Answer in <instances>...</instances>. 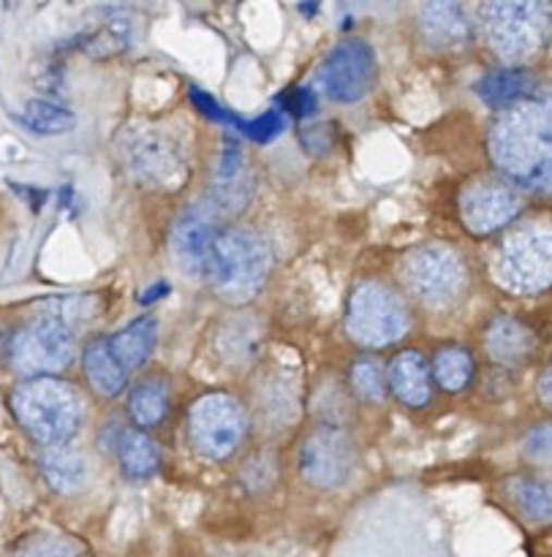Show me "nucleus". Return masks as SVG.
Returning a JSON list of instances; mask_svg holds the SVG:
<instances>
[{"instance_id": "12", "label": "nucleus", "mask_w": 552, "mask_h": 557, "mask_svg": "<svg viewBox=\"0 0 552 557\" xmlns=\"http://www.w3.org/2000/svg\"><path fill=\"white\" fill-rule=\"evenodd\" d=\"M354 471V446L343 430L321 428L299 449V473L319 490H335Z\"/></svg>"}, {"instance_id": "20", "label": "nucleus", "mask_w": 552, "mask_h": 557, "mask_svg": "<svg viewBox=\"0 0 552 557\" xmlns=\"http://www.w3.org/2000/svg\"><path fill=\"white\" fill-rule=\"evenodd\" d=\"M156 341H158V321L152 319V315H145V319H136L134 324L125 326V330L118 332L114 337H109V348H112L120 368L128 373V370L142 368V364L150 359L152 348H156Z\"/></svg>"}, {"instance_id": "7", "label": "nucleus", "mask_w": 552, "mask_h": 557, "mask_svg": "<svg viewBox=\"0 0 552 557\" xmlns=\"http://www.w3.org/2000/svg\"><path fill=\"white\" fill-rule=\"evenodd\" d=\"M346 330L359 346H390L412 330L406 302L379 281L359 283L348 299Z\"/></svg>"}, {"instance_id": "9", "label": "nucleus", "mask_w": 552, "mask_h": 557, "mask_svg": "<svg viewBox=\"0 0 552 557\" xmlns=\"http://www.w3.org/2000/svg\"><path fill=\"white\" fill-rule=\"evenodd\" d=\"M74 332L60 315L44 310L30 326L11 341V364L20 375L44 379L60 373L74 362Z\"/></svg>"}, {"instance_id": "36", "label": "nucleus", "mask_w": 552, "mask_h": 557, "mask_svg": "<svg viewBox=\"0 0 552 557\" xmlns=\"http://www.w3.org/2000/svg\"><path fill=\"white\" fill-rule=\"evenodd\" d=\"M169 292H172V288H169L167 283H156V286H152L150 292H145V294H142V305H150V302H156L158 297H167Z\"/></svg>"}, {"instance_id": "26", "label": "nucleus", "mask_w": 552, "mask_h": 557, "mask_svg": "<svg viewBox=\"0 0 552 557\" xmlns=\"http://www.w3.org/2000/svg\"><path fill=\"white\" fill-rule=\"evenodd\" d=\"M510 495L533 522H552V484L517 476L510 482Z\"/></svg>"}, {"instance_id": "23", "label": "nucleus", "mask_w": 552, "mask_h": 557, "mask_svg": "<svg viewBox=\"0 0 552 557\" xmlns=\"http://www.w3.org/2000/svg\"><path fill=\"white\" fill-rule=\"evenodd\" d=\"M118 449L123 473L134 482L150 479L161 466V451H158L156 441L142 430H123L118 438Z\"/></svg>"}, {"instance_id": "15", "label": "nucleus", "mask_w": 552, "mask_h": 557, "mask_svg": "<svg viewBox=\"0 0 552 557\" xmlns=\"http://www.w3.org/2000/svg\"><path fill=\"white\" fill-rule=\"evenodd\" d=\"M520 210V196L512 188H506V185L495 183L474 185V188H468L461 199L463 223H466L468 232L479 234V237L504 228L506 223L515 221Z\"/></svg>"}, {"instance_id": "1", "label": "nucleus", "mask_w": 552, "mask_h": 557, "mask_svg": "<svg viewBox=\"0 0 552 557\" xmlns=\"http://www.w3.org/2000/svg\"><path fill=\"white\" fill-rule=\"evenodd\" d=\"M490 156L515 185L552 194V98H531L495 120Z\"/></svg>"}, {"instance_id": "17", "label": "nucleus", "mask_w": 552, "mask_h": 557, "mask_svg": "<svg viewBox=\"0 0 552 557\" xmlns=\"http://www.w3.org/2000/svg\"><path fill=\"white\" fill-rule=\"evenodd\" d=\"M474 90L490 109L510 112V109L531 101L533 92H537V79L526 69H501L484 74Z\"/></svg>"}, {"instance_id": "8", "label": "nucleus", "mask_w": 552, "mask_h": 557, "mask_svg": "<svg viewBox=\"0 0 552 557\" xmlns=\"http://www.w3.org/2000/svg\"><path fill=\"white\" fill-rule=\"evenodd\" d=\"M403 277L408 288L422 299L428 308H455L468 286V272L457 250L446 245H422L408 253L403 264Z\"/></svg>"}, {"instance_id": "5", "label": "nucleus", "mask_w": 552, "mask_h": 557, "mask_svg": "<svg viewBox=\"0 0 552 557\" xmlns=\"http://www.w3.org/2000/svg\"><path fill=\"white\" fill-rule=\"evenodd\" d=\"M499 275L517 294H537L552 286V221H528L504 239Z\"/></svg>"}, {"instance_id": "33", "label": "nucleus", "mask_w": 552, "mask_h": 557, "mask_svg": "<svg viewBox=\"0 0 552 557\" xmlns=\"http://www.w3.org/2000/svg\"><path fill=\"white\" fill-rule=\"evenodd\" d=\"M188 96H191V101L196 103V109H199V112L205 114V117L216 120V123H223V125H234V128H237L240 117H234V114L229 112V109H223L221 103H218L216 98L210 96V92L199 90V87H191Z\"/></svg>"}, {"instance_id": "19", "label": "nucleus", "mask_w": 552, "mask_h": 557, "mask_svg": "<svg viewBox=\"0 0 552 557\" xmlns=\"http://www.w3.org/2000/svg\"><path fill=\"white\" fill-rule=\"evenodd\" d=\"M484 343H488V354L495 362L523 364L537 348V335L523 321L504 315V319H495L490 324Z\"/></svg>"}, {"instance_id": "14", "label": "nucleus", "mask_w": 552, "mask_h": 557, "mask_svg": "<svg viewBox=\"0 0 552 557\" xmlns=\"http://www.w3.org/2000/svg\"><path fill=\"white\" fill-rule=\"evenodd\" d=\"M254 188L256 180L248 161H245L243 147H240V141H234L232 136H226L221 147V156H218L216 174H212L210 201H207V205H210L221 218L240 215V212L248 207Z\"/></svg>"}, {"instance_id": "25", "label": "nucleus", "mask_w": 552, "mask_h": 557, "mask_svg": "<svg viewBox=\"0 0 552 557\" xmlns=\"http://www.w3.org/2000/svg\"><path fill=\"white\" fill-rule=\"evenodd\" d=\"M20 123L25 125L27 131L41 136H58L65 134V131L74 128V114L69 109H63L60 103L44 101V98H36V101H27V107L22 109Z\"/></svg>"}, {"instance_id": "30", "label": "nucleus", "mask_w": 552, "mask_h": 557, "mask_svg": "<svg viewBox=\"0 0 552 557\" xmlns=\"http://www.w3.org/2000/svg\"><path fill=\"white\" fill-rule=\"evenodd\" d=\"M352 386L363 400L368 403H381L387 397V379L384 368L376 359L363 357L354 362L352 368Z\"/></svg>"}, {"instance_id": "34", "label": "nucleus", "mask_w": 552, "mask_h": 557, "mask_svg": "<svg viewBox=\"0 0 552 557\" xmlns=\"http://www.w3.org/2000/svg\"><path fill=\"white\" fill-rule=\"evenodd\" d=\"M526 451L539 460H550L552 457V422L542 424V428L533 430L526 438Z\"/></svg>"}, {"instance_id": "29", "label": "nucleus", "mask_w": 552, "mask_h": 557, "mask_svg": "<svg viewBox=\"0 0 552 557\" xmlns=\"http://www.w3.org/2000/svg\"><path fill=\"white\" fill-rule=\"evenodd\" d=\"M131 41V25L128 20H107L98 27H93V33L82 36V49L90 52L93 58H103V54H114L120 49L128 47Z\"/></svg>"}, {"instance_id": "18", "label": "nucleus", "mask_w": 552, "mask_h": 557, "mask_svg": "<svg viewBox=\"0 0 552 557\" xmlns=\"http://www.w3.org/2000/svg\"><path fill=\"white\" fill-rule=\"evenodd\" d=\"M390 386L403 406L422 408L430 400V370L422 354H397L390 364Z\"/></svg>"}, {"instance_id": "16", "label": "nucleus", "mask_w": 552, "mask_h": 557, "mask_svg": "<svg viewBox=\"0 0 552 557\" xmlns=\"http://www.w3.org/2000/svg\"><path fill=\"white\" fill-rule=\"evenodd\" d=\"M419 30L433 49H457L471 41V20L461 3H428L419 11Z\"/></svg>"}, {"instance_id": "21", "label": "nucleus", "mask_w": 552, "mask_h": 557, "mask_svg": "<svg viewBox=\"0 0 552 557\" xmlns=\"http://www.w3.org/2000/svg\"><path fill=\"white\" fill-rule=\"evenodd\" d=\"M44 479L54 493L71 495L82 490L87 479V462L79 451L69 449V446H58V449H47L38 460Z\"/></svg>"}, {"instance_id": "22", "label": "nucleus", "mask_w": 552, "mask_h": 557, "mask_svg": "<svg viewBox=\"0 0 552 557\" xmlns=\"http://www.w3.org/2000/svg\"><path fill=\"white\" fill-rule=\"evenodd\" d=\"M85 373L93 389L101 397H118L125 389V379H128V373L114 359L109 341H103V337H98L85 348Z\"/></svg>"}, {"instance_id": "28", "label": "nucleus", "mask_w": 552, "mask_h": 557, "mask_svg": "<svg viewBox=\"0 0 552 557\" xmlns=\"http://www.w3.org/2000/svg\"><path fill=\"white\" fill-rule=\"evenodd\" d=\"M5 557H85V549L74 539L54 533H33L5 553Z\"/></svg>"}, {"instance_id": "13", "label": "nucleus", "mask_w": 552, "mask_h": 557, "mask_svg": "<svg viewBox=\"0 0 552 557\" xmlns=\"http://www.w3.org/2000/svg\"><path fill=\"white\" fill-rule=\"evenodd\" d=\"M221 228L223 218L207 201H196V205L185 207L177 221H174L172 237H169L180 270L188 272V275L205 277L210 248Z\"/></svg>"}, {"instance_id": "2", "label": "nucleus", "mask_w": 552, "mask_h": 557, "mask_svg": "<svg viewBox=\"0 0 552 557\" xmlns=\"http://www.w3.org/2000/svg\"><path fill=\"white\" fill-rule=\"evenodd\" d=\"M11 411L36 444L58 449L79 433L85 400L69 381L44 375V379H27L11 392Z\"/></svg>"}, {"instance_id": "31", "label": "nucleus", "mask_w": 552, "mask_h": 557, "mask_svg": "<svg viewBox=\"0 0 552 557\" xmlns=\"http://www.w3.org/2000/svg\"><path fill=\"white\" fill-rule=\"evenodd\" d=\"M283 128H286V117H283L281 109H270V112H265L261 117L240 120L237 123V131H243V134L254 141L275 139V136L283 134Z\"/></svg>"}, {"instance_id": "24", "label": "nucleus", "mask_w": 552, "mask_h": 557, "mask_svg": "<svg viewBox=\"0 0 552 557\" xmlns=\"http://www.w3.org/2000/svg\"><path fill=\"white\" fill-rule=\"evenodd\" d=\"M169 408V386L161 379H147L128 395V413L139 428H156Z\"/></svg>"}, {"instance_id": "35", "label": "nucleus", "mask_w": 552, "mask_h": 557, "mask_svg": "<svg viewBox=\"0 0 552 557\" xmlns=\"http://www.w3.org/2000/svg\"><path fill=\"white\" fill-rule=\"evenodd\" d=\"M537 392H539V400H542V406L550 408V411H552V364L548 370H544L542 379H539Z\"/></svg>"}, {"instance_id": "32", "label": "nucleus", "mask_w": 552, "mask_h": 557, "mask_svg": "<svg viewBox=\"0 0 552 557\" xmlns=\"http://www.w3.org/2000/svg\"><path fill=\"white\" fill-rule=\"evenodd\" d=\"M278 109L281 112H292L294 117H310L316 112V92L310 87H292L278 98Z\"/></svg>"}, {"instance_id": "27", "label": "nucleus", "mask_w": 552, "mask_h": 557, "mask_svg": "<svg viewBox=\"0 0 552 557\" xmlns=\"http://www.w3.org/2000/svg\"><path fill=\"white\" fill-rule=\"evenodd\" d=\"M433 375L441 384V389L446 392H461L466 389V384L474 375V359L471 354L463 351V348L446 346L436 354L433 359Z\"/></svg>"}, {"instance_id": "11", "label": "nucleus", "mask_w": 552, "mask_h": 557, "mask_svg": "<svg viewBox=\"0 0 552 557\" xmlns=\"http://www.w3.org/2000/svg\"><path fill=\"white\" fill-rule=\"evenodd\" d=\"M321 87L332 101L354 103L370 92L376 82V54L359 38L338 44L319 71Z\"/></svg>"}, {"instance_id": "6", "label": "nucleus", "mask_w": 552, "mask_h": 557, "mask_svg": "<svg viewBox=\"0 0 552 557\" xmlns=\"http://www.w3.org/2000/svg\"><path fill=\"white\" fill-rule=\"evenodd\" d=\"M120 156L131 177L145 188L172 190L183 185L185 172H188V158L174 136L150 125L125 131L120 141Z\"/></svg>"}, {"instance_id": "10", "label": "nucleus", "mask_w": 552, "mask_h": 557, "mask_svg": "<svg viewBox=\"0 0 552 557\" xmlns=\"http://www.w3.org/2000/svg\"><path fill=\"white\" fill-rule=\"evenodd\" d=\"M188 433L196 451L207 460H226L248 433L245 408L229 395H205L188 413Z\"/></svg>"}, {"instance_id": "4", "label": "nucleus", "mask_w": 552, "mask_h": 557, "mask_svg": "<svg viewBox=\"0 0 552 557\" xmlns=\"http://www.w3.org/2000/svg\"><path fill=\"white\" fill-rule=\"evenodd\" d=\"M490 49L506 63H526L548 44L552 11L548 3L531 0H495L479 9Z\"/></svg>"}, {"instance_id": "3", "label": "nucleus", "mask_w": 552, "mask_h": 557, "mask_svg": "<svg viewBox=\"0 0 552 557\" xmlns=\"http://www.w3.org/2000/svg\"><path fill=\"white\" fill-rule=\"evenodd\" d=\"M270 267L272 250L265 237L250 228L223 226L210 248L205 281H210L229 302H248L267 283Z\"/></svg>"}]
</instances>
